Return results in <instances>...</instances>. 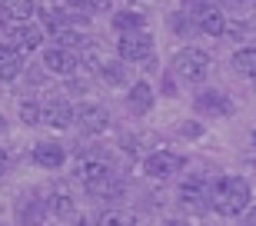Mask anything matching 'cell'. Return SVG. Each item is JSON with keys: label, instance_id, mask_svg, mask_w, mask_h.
Instances as JSON below:
<instances>
[{"label": "cell", "instance_id": "6da1fadb", "mask_svg": "<svg viewBox=\"0 0 256 226\" xmlns=\"http://www.w3.org/2000/svg\"><path fill=\"white\" fill-rule=\"evenodd\" d=\"M253 206V190L243 176H220L213 183V213L220 216H240Z\"/></svg>", "mask_w": 256, "mask_h": 226}, {"label": "cell", "instance_id": "7a4b0ae2", "mask_svg": "<svg viewBox=\"0 0 256 226\" xmlns=\"http://www.w3.org/2000/svg\"><path fill=\"white\" fill-rule=\"evenodd\" d=\"M210 66H213V60H210L206 50H200V47H183L170 60V70L180 76L183 84H203L210 76Z\"/></svg>", "mask_w": 256, "mask_h": 226}, {"label": "cell", "instance_id": "3957f363", "mask_svg": "<svg viewBox=\"0 0 256 226\" xmlns=\"http://www.w3.org/2000/svg\"><path fill=\"white\" fill-rule=\"evenodd\" d=\"M180 196V206L190 210V213H206L213 210V183L206 176H186L176 190Z\"/></svg>", "mask_w": 256, "mask_h": 226}, {"label": "cell", "instance_id": "277c9868", "mask_svg": "<svg viewBox=\"0 0 256 226\" xmlns=\"http://www.w3.org/2000/svg\"><path fill=\"white\" fill-rule=\"evenodd\" d=\"M116 56L124 64H140V60H150L153 56V37L143 30V34H120L116 40Z\"/></svg>", "mask_w": 256, "mask_h": 226}, {"label": "cell", "instance_id": "5b68a950", "mask_svg": "<svg viewBox=\"0 0 256 226\" xmlns=\"http://www.w3.org/2000/svg\"><path fill=\"white\" fill-rule=\"evenodd\" d=\"M183 166H186V160H183L180 153H170V150H156L143 160V173L150 180H170V176H176Z\"/></svg>", "mask_w": 256, "mask_h": 226}, {"label": "cell", "instance_id": "8992f818", "mask_svg": "<svg viewBox=\"0 0 256 226\" xmlns=\"http://www.w3.org/2000/svg\"><path fill=\"white\" fill-rule=\"evenodd\" d=\"M193 106H196V113H203L210 120H223V116H230V113L236 110L233 100H230L223 90H200V94L193 96Z\"/></svg>", "mask_w": 256, "mask_h": 226}, {"label": "cell", "instance_id": "52a82bcc", "mask_svg": "<svg viewBox=\"0 0 256 226\" xmlns=\"http://www.w3.org/2000/svg\"><path fill=\"white\" fill-rule=\"evenodd\" d=\"M74 123L80 126V133L96 136V133H104L106 126H110V110H106L104 104H80V106H76Z\"/></svg>", "mask_w": 256, "mask_h": 226}, {"label": "cell", "instance_id": "ba28073f", "mask_svg": "<svg viewBox=\"0 0 256 226\" xmlns=\"http://www.w3.org/2000/svg\"><path fill=\"white\" fill-rule=\"evenodd\" d=\"M80 56L74 54V50H66V47H47L44 50V66H47V74H57V76H74L76 70H80Z\"/></svg>", "mask_w": 256, "mask_h": 226}, {"label": "cell", "instance_id": "9c48e42d", "mask_svg": "<svg viewBox=\"0 0 256 226\" xmlns=\"http://www.w3.org/2000/svg\"><path fill=\"white\" fill-rule=\"evenodd\" d=\"M14 216H17V226H44V223H47V216H50L47 200L20 196L17 206H14Z\"/></svg>", "mask_w": 256, "mask_h": 226}, {"label": "cell", "instance_id": "30bf717a", "mask_svg": "<svg viewBox=\"0 0 256 226\" xmlns=\"http://www.w3.org/2000/svg\"><path fill=\"white\" fill-rule=\"evenodd\" d=\"M114 176V170H110V163L96 160V156H90V160H80L76 163V180H80V186L90 193L94 186H100L104 180Z\"/></svg>", "mask_w": 256, "mask_h": 226}, {"label": "cell", "instance_id": "8fae6325", "mask_svg": "<svg viewBox=\"0 0 256 226\" xmlns=\"http://www.w3.org/2000/svg\"><path fill=\"white\" fill-rule=\"evenodd\" d=\"M193 20H196V30H200V34H206V37H223V34L230 30L226 14H223L220 7H213V4H206L200 14H193Z\"/></svg>", "mask_w": 256, "mask_h": 226}, {"label": "cell", "instance_id": "7c38bea8", "mask_svg": "<svg viewBox=\"0 0 256 226\" xmlns=\"http://www.w3.org/2000/svg\"><path fill=\"white\" fill-rule=\"evenodd\" d=\"M34 163H37V166H44V170H60L66 163L64 143H54V140L34 143Z\"/></svg>", "mask_w": 256, "mask_h": 226}, {"label": "cell", "instance_id": "4fadbf2b", "mask_svg": "<svg viewBox=\"0 0 256 226\" xmlns=\"http://www.w3.org/2000/svg\"><path fill=\"white\" fill-rule=\"evenodd\" d=\"M126 110L133 116H143V113L153 110V86L146 80H136V84L126 90Z\"/></svg>", "mask_w": 256, "mask_h": 226}, {"label": "cell", "instance_id": "5bb4252c", "mask_svg": "<svg viewBox=\"0 0 256 226\" xmlns=\"http://www.w3.org/2000/svg\"><path fill=\"white\" fill-rule=\"evenodd\" d=\"M10 40H14V47H17L20 54H34V50H40V44H44V30L34 27V24H17V27L10 30Z\"/></svg>", "mask_w": 256, "mask_h": 226}, {"label": "cell", "instance_id": "9a60e30c", "mask_svg": "<svg viewBox=\"0 0 256 226\" xmlns=\"http://www.w3.org/2000/svg\"><path fill=\"white\" fill-rule=\"evenodd\" d=\"M74 116H76V106H70L66 100H50V104L44 106V123H47V126H57V130L74 126Z\"/></svg>", "mask_w": 256, "mask_h": 226}, {"label": "cell", "instance_id": "2e32d148", "mask_svg": "<svg viewBox=\"0 0 256 226\" xmlns=\"http://www.w3.org/2000/svg\"><path fill=\"white\" fill-rule=\"evenodd\" d=\"M24 74V54L14 44H0V80H17Z\"/></svg>", "mask_w": 256, "mask_h": 226}, {"label": "cell", "instance_id": "e0dca14e", "mask_svg": "<svg viewBox=\"0 0 256 226\" xmlns=\"http://www.w3.org/2000/svg\"><path fill=\"white\" fill-rule=\"evenodd\" d=\"M0 14L14 24H27L34 14H40L37 0H0Z\"/></svg>", "mask_w": 256, "mask_h": 226}, {"label": "cell", "instance_id": "ac0fdd59", "mask_svg": "<svg viewBox=\"0 0 256 226\" xmlns=\"http://www.w3.org/2000/svg\"><path fill=\"white\" fill-rule=\"evenodd\" d=\"M96 74H100V80H104L106 86H124L126 80H130V70L124 66V60H100Z\"/></svg>", "mask_w": 256, "mask_h": 226}, {"label": "cell", "instance_id": "d6986e66", "mask_svg": "<svg viewBox=\"0 0 256 226\" xmlns=\"http://www.w3.org/2000/svg\"><path fill=\"white\" fill-rule=\"evenodd\" d=\"M114 27H116V34H143L146 30V17L140 10H116Z\"/></svg>", "mask_w": 256, "mask_h": 226}, {"label": "cell", "instance_id": "ffe728a7", "mask_svg": "<svg viewBox=\"0 0 256 226\" xmlns=\"http://www.w3.org/2000/svg\"><path fill=\"white\" fill-rule=\"evenodd\" d=\"M47 210L54 213V216H60V220H74L76 216L74 196H70V193H64V190H57V193H50V196H47Z\"/></svg>", "mask_w": 256, "mask_h": 226}, {"label": "cell", "instance_id": "44dd1931", "mask_svg": "<svg viewBox=\"0 0 256 226\" xmlns=\"http://www.w3.org/2000/svg\"><path fill=\"white\" fill-rule=\"evenodd\" d=\"M233 70H236L240 76H250V80H256V47H240L236 54H233Z\"/></svg>", "mask_w": 256, "mask_h": 226}, {"label": "cell", "instance_id": "7402d4cb", "mask_svg": "<svg viewBox=\"0 0 256 226\" xmlns=\"http://www.w3.org/2000/svg\"><path fill=\"white\" fill-rule=\"evenodd\" d=\"M40 20H44V27H47L50 34L70 27V17H66V10H60V7H44L40 10Z\"/></svg>", "mask_w": 256, "mask_h": 226}, {"label": "cell", "instance_id": "603a6c76", "mask_svg": "<svg viewBox=\"0 0 256 226\" xmlns=\"http://www.w3.org/2000/svg\"><path fill=\"white\" fill-rule=\"evenodd\" d=\"M96 226H136V216L126 210H104L96 216Z\"/></svg>", "mask_w": 256, "mask_h": 226}, {"label": "cell", "instance_id": "cb8c5ba5", "mask_svg": "<svg viewBox=\"0 0 256 226\" xmlns=\"http://www.w3.org/2000/svg\"><path fill=\"white\" fill-rule=\"evenodd\" d=\"M170 30H173V34H180V37H190V34H196V20H193L186 10L170 14Z\"/></svg>", "mask_w": 256, "mask_h": 226}, {"label": "cell", "instance_id": "d4e9b609", "mask_svg": "<svg viewBox=\"0 0 256 226\" xmlns=\"http://www.w3.org/2000/svg\"><path fill=\"white\" fill-rule=\"evenodd\" d=\"M20 120L34 126V123H44V106L37 100H20Z\"/></svg>", "mask_w": 256, "mask_h": 226}, {"label": "cell", "instance_id": "484cf974", "mask_svg": "<svg viewBox=\"0 0 256 226\" xmlns=\"http://www.w3.org/2000/svg\"><path fill=\"white\" fill-rule=\"evenodd\" d=\"M54 40H57V47H66V50H74L76 44H84V37H80V34H76L74 27L57 30V34H54Z\"/></svg>", "mask_w": 256, "mask_h": 226}, {"label": "cell", "instance_id": "4316f807", "mask_svg": "<svg viewBox=\"0 0 256 226\" xmlns=\"http://www.w3.org/2000/svg\"><path fill=\"white\" fill-rule=\"evenodd\" d=\"M64 4L74 10V14H66L70 20H86V14L94 10V0H64Z\"/></svg>", "mask_w": 256, "mask_h": 226}, {"label": "cell", "instance_id": "83f0119b", "mask_svg": "<svg viewBox=\"0 0 256 226\" xmlns=\"http://www.w3.org/2000/svg\"><path fill=\"white\" fill-rule=\"evenodd\" d=\"M7 166H10V156H7V150H4V146H0V176H4V173H7Z\"/></svg>", "mask_w": 256, "mask_h": 226}, {"label": "cell", "instance_id": "f1b7e54d", "mask_svg": "<svg viewBox=\"0 0 256 226\" xmlns=\"http://www.w3.org/2000/svg\"><path fill=\"white\" fill-rule=\"evenodd\" d=\"M243 216H246V226H256V206H250Z\"/></svg>", "mask_w": 256, "mask_h": 226}, {"label": "cell", "instance_id": "f546056e", "mask_svg": "<svg viewBox=\"0 0 256 226\" xmlns=\"http://www.w3.org/2000/svg\"><path fill=\"white\" fill-rule=\"evenodd\" d=\"M166 226H190V220H176L173 216V220H166Z\"/></svg>", "mask_w": 256, "mask_h": 226}, {"label": "cell", "instance_id": "4dcf8cb0", "mask_svg": "<svg viewBox=\"0 0 256 226\" xmlns=\"http://www.w3.org/2000/svg\"><path fill=\"white\" fill-rule=\"evenodd\" d=\"M7 130V120H4V113H0V133Z\"/></svg>", "mask_w": 256, "mask_h": 226}, {"label": "cell", "instance_id": "1f68e13d", "mask_svg": "<svg viewBox=\"0 0 256 226\" xmlns=\"http://www.w3.org/2000/svg\"><path fill=\"white\" fill-rule=\"evenodd\" d=\"M226 4H246V0H226Z\"/></svg>", "mask_w": 256, "mask_h": 226}, {"label": "cell", "instance_id": "d6a6232c", "mask_svg": "<svg viewBox=\"0 0 256 226\" xmlns=\"http://www.w3.org/2000/svg\"><path fill=\"white\" fill-rule=\"evenodd\" d=\"M253 146H256V130H253Z\"/></svg>", "mask_w": 256, "mask_h": 226}]
</instances>
